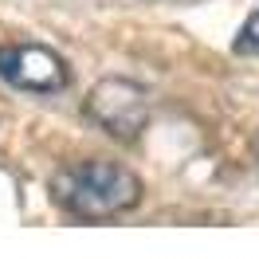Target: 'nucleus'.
<instances>
[{"mask_svg": "<svg viewBox=\"0 0 259 259\" xmlns=\"http://www.w3.org/2000/svg\"><path fill=\"white\" fill-rule=\"evenodd\" d=\"M51 193L71 216H87V220H102V216H118L130 212L142 196L138 173L118 161H79L67 165L59 177L51 181Z\"/></svg>", "mask_w": 259, "mask_h": 259, "instance_id": "obj_1", "label": "nucleus"}, {"mask_svg": "<svg viewBox=\"0 0 259 259\" xmlns=\"http://www.w3.org/2000/svg\"><path fill=\"white\" fill-rule=\"evenodd\" d=\"M87 114L114 138H138L149 122V95L134 79H102L87 98Z\"/></svg>", "mask_w": 259, "mask_h": 259, "instance_id": "obj_2", "label": "nucleus"}, {"mask_svg": "<svg viewBox=\"0 0 259 259\" xmlns=\"http://www.w3.org/2000/svg\"><path fill=\"white\" fill-rule=\"evenodd\" d=\"M0 75H4V82H12L20 91H35V95H51L71 79L63 59L48 48H35V44L0 51Z\"/></svg>", "mask_w": 259, "mask_h": 259, "instance_id": "obj_3", "label": "nucleus"}, {"mask_svg": "<svg viewBox=\"0 0 259 259\" xmlns=\"http://www.w3.org/2000/svg\"><path fill=\"white\" fill-rule=\"evenodd\" d=\"M236 51H240V55H255V51H259V8L247 16L243 32L236 35Z\"/></svg>", "mask_w": 259, "mask_h": 259, "instance_id": "obj_4", "label": "nucleus"}]
</instances>
